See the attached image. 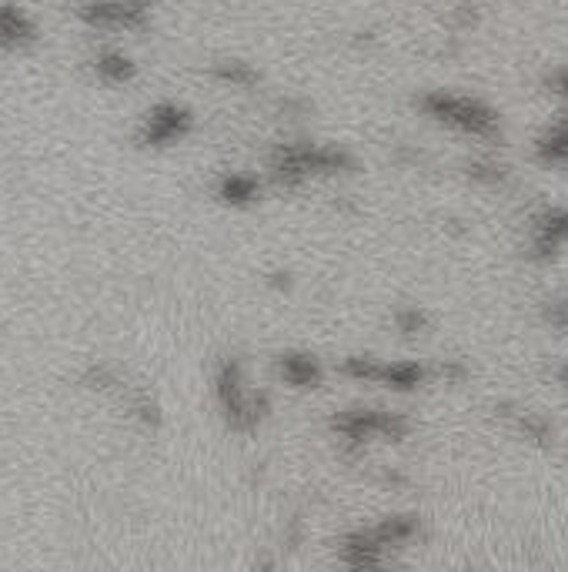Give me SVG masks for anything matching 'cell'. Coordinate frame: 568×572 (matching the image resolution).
I'll list each match as a JSON object with an SVG mask.
<instances>
[{
	"label": "cell",
	"mask_w": 568,
	"mask_h": 572,
	"mask_svg": "<svg viewBox=\"0 0 568 572\" xmlns=\"http://www.w3.org/2000/svg\"><path fill=\"white\" fill-rule=\"evenodd\" d=\"M81 17L87 24H101V27H141L144 7H137L134 0H101V4L81 7Z\"/></svg>",
	"instance_id": "6"
},
{
	"label": "cell",
	"mask_w": 568,
	"mask_h": 572,
	"mask_svg": "<svg viewBox=\"0 0 568 572\" xmlns=\"http://www.w3.org/2000/svg\"><path fill=\"white\" fill-rule=\"evenodd\" d=\"M421 108L428 111V118L448 124V128L462 131V134H475V138H488L495 131V114L478 104L472 98H462V94H428L421 101Z\"/></svg>",
	"instance_id": "1"
},
{
	"label": "cell",
	"mask_w": 568,
	"mask_h": 572,
	"mask_svg": "<svg viewBox=\"0 0 568 572\" xmlns=\"http://www.w3.org/2000/svg\"><path fill=\"white\" fill-rule=\"evenodd\" d=\"M258 195V181L244 178V174H231V178L221 181V198L231 201V205H241V201H251Z\"/></svg>",
	"instance_id": "9"
},
{
	"label": "cell",
	"mask_w": 568,
	"mask_h": 572,
	"mask_svg": "<svg viewBox=\"0 0 568 572\" xmlns=\"http://www.w3.org/2000/svg\"><path fill=\"white\" fill-rule=\"evenodd\" d=\"M97 74H101L104 81H127V77L134 74V64L121 54H104L101 61H97Z\"/></svg>",
	"instance_id": "10"
},
{
	"label": "cell",
	"mask_w": 568,
	"mask_h": 572,
	"mask_svg": "<svg viewBox=\"0 0 568 572\" xmlns=\"http://www.w3.org/2000/svg\"><path fill=\"white\" fill-rule=\"evenodd\" d=\"M218 402L234 429H254L264 419V409H268L261 395L244 385L238 362H224L218 368Z\"/></svg>",
	"instance_id": "2"
},
{
	"label": "cell",
	"mask_w": 568,
	"mask_h": 572,
	"mask_svg": "<svg viewBox=\"0 0 568 572\" xmlns=\"http://www.w3.org/2000/svg\"><path fill=\"white\" fill-rule=\"evenodd\" d=\"M335 429L348 442H371V439H398L405 432V419L391 412H345L335 419Z\"/></svg>",
	"instance_id": "3"
},
{
	"label": "cell",
	"mask_w": 568,
	"mask_h": 572,
	"mask_svg": "<svg viewBox=\"0 0 568 572\" xmlns=\"http://www.w3.org/2000/svg\"><path fill=\"white\" fill-rule=\"evenodd\" d=\"M278 372L288 385H295V389H311V385L321 382V368L315 358L308 355H284L278 362Z\"/></svg>",
	"instance_id": "7"
},
{
	"label": "cell",
	"mask_w": 568,
	"mask_h": 572,
	"mask_svg": "<svg viewBox=\"0 0 568 572\" xmlns=\"http://www.w3.org/2000/svg\"><path fill=\"white\" fill-rule=\"evenodd\" d=\"M345 372L375 385H391V389H411L425 378V372L411 362H378V358H351Z\"/></svg>",
	"instance_id": "4"
},
{
	"label": "cell",
	"mask_w": 568,
	"mask_h": 572,
	"mask_svg": "<svg viewBox=\"0 0 568 572\" xmlns=\"http://www.w3.org/2000/svg\"><path fill=\"white\" fill-rule=\"evenodd\" d=\"M34 41V24L14 7H0V47H24Z\"/></svg>",
	"instance_id": "8"
},
{
	"label": "cell",
	"mask_w": 568,
	"mask_h": 572,
	"mask_svg": "<svg viewBox=\"0 0 568 572\" xmlns=\"http://www.w3.org/2000/svg\"><path fill=\"white\" fill-rule=\"evenodd\" d=\"M188 128H191L188 111L178 108V104H161V108H154L148 114V121H144L141 141L144 144H171V141H178Z\"/></svg>",
	"instance_id": "5"
}]
</instances>
